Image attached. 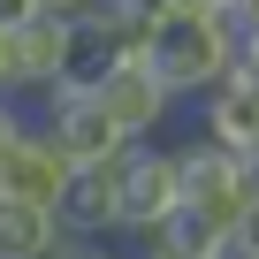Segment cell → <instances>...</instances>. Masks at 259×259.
I'll return each instance as SVG.
<instances>
[{
	"mask_svg": "<svg viewBox=\"0 0 259 259\" xmlns=\"http://www.w3.org/2000/svg\"><path fill=\"white\" fill-rule=\"evenodd\" d=\"M138 61L168 84L176 107H191L198 92H213L229 76V31L221 16H198V8H168V0H153L145 23H138Z\"/></svg>",
	"mask_w": 259,
	"mask_h": 259,
	"instance_id": "obj_1",
	"label": "cell"
},
{
	"mask_svg": "<svg viewBox=\"0 0 259 259\" xmlns=\"http://www.w3.org/2000/svg\"><path fill=\"white\" fill-rule=\"evenodd\" d=\"M183 206V168H176V138H138L122 145V183H114V236L145 244L168 213Z\"/></svg>",
	"mask_w": 259,
	"mask_h": 259,
	"instance_id": "obj_2",
	"label": "cell"
},
{
	"mask_svg": "<svg viewBox=\"0 0 259 259\" xmlns=\"http://www.w3.org/2000/svg\"><path fill=\"white\" fill-rule=\"evenodd\" d=\"M92 99H99V114H107V130L122 145H138V138H168V122L183 114L176 99H168V84L138 61V54H114L99 76H92Z\"/></svg>",
	"mask_w": 259,
	"mask_h": 259,
	"instance_id": "obj_3",
	"label": "cell"
},
{
	"mask_svg": "<svg viewBox=\"0 0 259 259\" xmlns=\"http://www.w3.org/2000/svg\"><path fill=\"white\" fill-rule=\"evenodd\" d=\"M176 168H183V206H198V213L221 221V229H236V213H244L251 191H259V168H251L244 153L206 145V138H176Z\"/></svg>",
	"mask_w": 259,
	"mask_h": 259,
	"instance_id": "obj_4",
	"label": "cell"
},
{
	"mask_svg": "<svg viewBox=\"0 0 259 259\" xmlns=\"http://www.w3.org/2000/svg\"><path fill=\"white\" fill-rule=\"evenodd\" d=\"M31 130H46V138H54V153H61L69 168L122 153V138L107 130V114H99L92 84H46V92H38V107H31Z\"/></svg>",
	"mask_w": 259,
	"mask_h": 259,
	"instance_id": "obj_5",
	"label": "cell"
},
{
	"mask_svg": "<svg viewBox=\"0 0 259 259\" xmlns=\"http://www.w3.org/2000/svg\"><path fill=\"white\" fill-rule=\"evenodd\" d=\"M191 114H198V138H206V145L259 160V84L221 76L213 92H198V99H191Z\"/></svg>",
	"mask_w": 259,
	"mask_h": 259,
	"instance_id": "obj_6",
	"label": "cell"
},
{
	"mask_svg": "<svg viewBox=\"0 0 259 259\" xmlns=\"http://www.w3.org/2000/svg\"><path fill=\"white\" fill-rule=\"evenodd\" d=\"M61 76H69V16H31L23 31H8V84H16V99H38Z\"/></svg>",
	"mask_w": 259,
	"mask_h": 259,
	"instance_id": "obj_7",
	"label": "cell"
},
{
	"mask_svg": "<svg viewBox=\"0 0 259 259\" xmlns=\"http://www.w3.org/2000/svg\"><path fill=\"white\" fill-rule=\"evenodd\" d=\"M114 183H122V153L69 168V183H61V198H54L61 236H114Z\"/></svg>",
	"mask_w": 259,
	"mask_h": 259,
	"instance_id": "obj_8",
	"label": "cell"
},
{
	"mask_svg": "<svg viewBox=\"0 0 259 259\" xmlns=\"http://www.w3.org/2000/svg\"><path fill=\"white\" fill-rule=\"evenodd\" d=\"M61 183H69V160L54 153V138L46 130H16V145L0 153V198H23V206H54L61 198Z\"/></svg>",
	"mask_w": 259,
	"mask_h": 259,
	"instance_id": "obj_9",
	"label": "cell"
},
{
	"mask_svg": "<svg viewBox=\"0 0 259 259\" xmlns=\"http://www.w3.org/2000/svg\"><path fill=\"white\" fill-rule=\"evenodd\" d=\"M138 251H153V259H221V251H229V229L206 221L198 206H176V213H168Z\"/></svg>",
	"mask_w": 259,
	"mask_h": 259,
	"instance_id": "obj_10",
	"label": "cell"
},
{
	"mask_svg": "<svg viewBox=\"0 0 259 259\" xmlns=\"http://www.w3.org/2000/svg\"><path fill=\"white\" fill-rule=\"evenodd\" d=\"M61 244L54 206H23V198H0V259H46Z\"/></svg>",
	"mask_w": 259,
	"mask_h": 259,
	"instance_id": "obj_11",
	"label": "cell"
},
{
	"mask_svg": "<svg viewBox=\"0 0 259 259\" xmlns=\"http://www.w3.org/2000/svg\"><path fill=\"white\" fill-rule=\"evenodd\" d=\"M46 259H130V251H122V236H61Z\"/></svg>",
	"mask_w": 259,
	"mask_h": 259,
	"instance_id": "obj_12",
	"label": "cell"
},
{
	"mask_svg": "<svg viewBox=\"0 0 259 259\" xmlns=\"http://www.w3.org/2000/svg\"><path fill=\"white\" fill-rule=\"evenodd\" d=\"M229 251H244V259H259V191H251V206L236 213V229H229Z\"/></svg>",
	"mask_w": 259,
	"mask_h": 259,
	"instance_id": "obj_13",
	"label": "cell"
},
{
	"mask_svg": "<svg viewBox=\"0 0 259 259\" xmlns=\"http://www.w3.org/2000/svg\"><path fill=\"white\" fill-rule=\"evenodd\" d=\"M23 122H31V107H23V99H0V153L16 145V130H23Z\"/></svg>",
	"mask_w": 259,
	"mask_h": 259,
	"instance_id": "obj_14",
	"label": "cell"
},
{
	"mask_svg": "<svg viewBox=\"0 0 259 259\" xmlns=\"http://www.w3.org/2000/svg\"><path fill=\"white\" fill-rule=\"evenodd\" d=\"M38 8H31V0H0V38H8V31H23Z\"/></svg>",
	"mask_w": 259,
	"mask_h": 259,
	"instance_id": "obj_15",
	"label": "cell"
},
{
	"mask_svg": "<svg viewBox=\"0 0 259 259\" xmlns=\"http://www.w3.org/2000/svg\"><path fill=\"white\" fill-rule=\"evenodd\" d=\"M31 8H38V16H84L92 0H31Z\"/></svg>",
	"mask_w": 259,
	"mask_h": 259,
	"instance_id": "obj_16",
	"label": "cell"
},
{
	"mask_svg": "<svg viewBox=\"0 0 259 259\" xmlns=\"http://www.w3.org/2000/svg\"><path fill=\"white\" fill-rule=\"evenodd\" d=\"M168 8H198V16H221V8H236V0H168Z\"/></svg>",
	"mask_w": 259,
	"mask_h": 259,
	"instance_id": "obj_17",
	"label": "cell"
},
{
	"mask_svg": "<svg viewBox=\"0 0 259 259\" xmlns=\"http://www.w3.org/2000/svg\"><path fill=\"white\" fill-rule=\"evenodd\" d=\"M0 99H16V84H8V38H0Z\"/></svg>",
	"mask_w": 259,
	"mask_h": 259,
	"instance_id": "obj_18",
	"label": "cell"
},
{
	"mask_svg": "<svg viewBox=\"0 0 259 259\" xmlns=\"http://www.w3.org/2000/svg\"><path fill=\"white\" fill-rule=\"evenodd\" d=\"M107 8H130V16H145V8H153V0H107Z\"/></svg>",
	"mask_w": 259,
	"mask_h": 259,
	"instance_id": "obj_19",
	"label": "cell"
},
{
	"mask_svg": "<svg viewBox=\"0 0 259 259\" xmlns=\"http://www.w3.org/2000/svg\"><path fill=\"white\" fill-rule=\"evenodd\" d=\"M130 259H153V251H130Z\"/></svg>",
	"mask_w": 259,
	"mask_h": 259,
	"instance_id": "obj_20",
	"label": "cell"
},
{
	"mask_svg": "<svg viewBox=\"0 0 259 259\" xmlns=\"http://www.w3.org/2000/svg\"><path fill=\"white\" fill-rule=\"evenodd\" d=\"M251 168H259V160H251Z\"/></svg>",
	"mask_w": 259,
	"mask_h": 259,
	"instance_id": "obj_21",
	"label": "cell"
}]
</instances>
